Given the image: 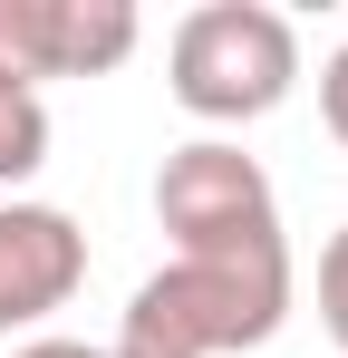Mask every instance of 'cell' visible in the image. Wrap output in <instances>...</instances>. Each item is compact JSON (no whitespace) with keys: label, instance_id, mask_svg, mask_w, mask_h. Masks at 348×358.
Listing matches in <instances>:
<instances>
[{"label":"cell","instance_id":"3957f363","mask_svg":"<svg viewBox=\"0 0 348 358\" xmlns=\"http://www.w3.org/2000/svg\"><path fill=\"white\" fill-rule=\"evenodd\" d=\"M155 223L174 233V252H252L281 233V194L261 175V155H242L232 136H194L155 165Z\"/></svg>","mask_w":348,"mask_h":358},{"label":"cell","instance_id":"6da1fadb","mask_svg":"<svg viewBox=\"0 0 348 358\" xmlns=\"http://www.w3.org/2000/svg\"><path fill=\"white\" fill-rule=\"evenodd\" d=\"M281 320H290V242L174 252L155 281H136L107 358H232L281 339Z\"/></svg>","mask_w":348,"mask_h":358},{"label":"cell","instance_id":"7a4b0ae2","mask_svg":"<svg viewBox=\"0 0 348 358\" xmlns=\"http://www.w3.org/2000/svg\"><path fill=\"white\" fill-rule=\"evenodd\" d=\"M165 87L203 126H252L300 87V29L261 0H203L165 39Z\"/></svg>","mask_w":348,"mask_h":358},{"label":"cell","instance_id":"ba28073f","mask_svg":"<svg viewBox=\"0 0 348 358\" xmlns=\"http://www.w3.org/2000/svg\"><path fill=\"white\" fill-rule=\"evenodd\" d=\"M319 117H329V136L348 145V39L329 49V68H319Z\"/></svg>","mask_w":348,"mask_h":358},{"label":"cell","instance_id":"52a82bcc","mask_svg":"<svg viewBox=\"0 0 348 358\" xmlns=\"http://www.w3.org/2000/svg\"><path fill=\"white\" fill-rule=\"evenodd\" d=\"M319 329H329L339 358H348V223L319 242Z\"/></svg>","mask_w":348,"mask_h":358},{"label":"cell","instance_id":"9c48e42d","mask_svg":"<svg viewBox=\"0 0 348 358\" xmlns=\"http://www.w3.org/2000/svg\"><path fill=\"white\" fill-rule=\"evenodd\" d=\"M10 358H107V349H87V339H20Z\"/></svg>","mask_w":348,"mask_h":358},{"label":"cell","instance_id":"8992f818","mask_svg":"<svg viewBox=\"0 0 348 358\" xmlns=\"http://www.w3.org/2000/svg\"><path fill=\"white\" fill-rule=\"evenodd\" d=\"M39 165H49V97L20 87V78H0V203L39 175Z\"/></svg>","mask_w":348,"mask_h":358},{"label":"cell","instance_id":"5b68a950","mask_svg":"<svg viewBox=\"0 0 348 358\" xmlns=\"http://www.w3.org/2000/svg\"><path fill=\"white\" fill-rule=\"evenodd\" d=\"M87 281V233L58 213V203H0V339L58 320Z\"/></svg>","mask_w":348,"mask_h":358},{"label":"cell","instance_id":"277c9868","mask_svg":"<svg viewBox=\"0 0 348 358\" xmlns=\"http://www.w3.org/2000/svg\"><path fill=\"white\" fill-rule=\"evenodd\" d=\"M145 20L126 0H0V78H107L136 59Z\"/></svg>","mask_w":348,"mask_h":358}]
</instances>
